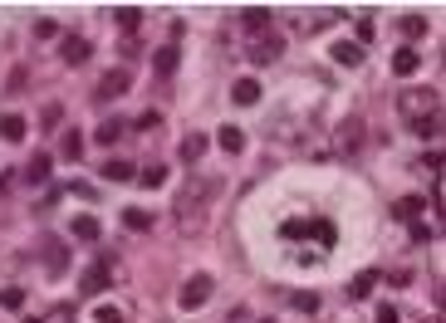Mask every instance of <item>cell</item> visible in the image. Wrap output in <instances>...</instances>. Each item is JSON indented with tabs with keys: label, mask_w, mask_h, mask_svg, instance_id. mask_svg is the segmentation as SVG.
<instances>
[{
	"label": "cell",
	"mask_w": 446,
	"mask_h": 323,
	"mask_svg": "<svg viewBox=\"0 0 446 323\" xmlns=\"http://www.w3.org/2000/svg\"><path fill=\"white\" fill-rule=\"evenodd\" d=\"M402 118L407 123H417V118H431V113H441V93L436 88H417V93H402Z\"/></svg>",
	"instance_id": "1"
},
{
	"label": "cell",
	"mask_w": 446,
	"mask_h": 323,
	"mask_svg": "<svg viewBox=\"0 0 446 323\" xmlns=\"http://www.w3.org/2000/svg\"><path fill=\"white\" fill-rule=\"evenodd\" d=\"M280 235H285V240H314V235H319L324 245L339 240V231H333L328 221H285V226H280Z\"/></svg>",
	"instance_id": "2"
},
{
	"label": "cell",
	"mask_w": 446,
	"mask_h": 323,
	"mask_svg": "<svg viewBox=\"0 0 446 323\" xmlns=\"http://www.w3.org/2000/svg\"><path fill=\"white\" fill-rule=\"evenodd\" d=\"M39 255H44V269H49L54 280L69 269V245H64L59 235H44V240H39Z\"/></svg>",
	"instance_id": "3"
},
{
	"label": "cell",
	"mask_w": 446,
	"mask_h": 323,
	"mask_svg": "<svg viewBox=\"0 0 446 323\" xmlns=\"http://www.w3.org/2000/svg\"><path fill=\"white\" fill-rule=\"evenodd\" d=\"M108 280H113V255H103V260L89 269V275L79 280V294H89V299H93V294H103V289H108Z\"/></svg>",
	"instance_id": "4"
},
{
	"label": "cell",
	"mask_w": 446,
	"mask_h": 323,
	"mask_svg": "<svg viewBox=\"0 0 446 323\" xmlns=\"http://www.w3.org/2000/svg\"><path fill=\"white\" fill-rule=\"evenodd\" d=\"M245 59L250 64H275V59H280V35H255L245 44Z\"/></svg>",
	"instance_id": "5"
},
{
	"label": "cell",
	"mask_w": 446,
	"mask_h": 323,
	"mask_svg": "<svg viewBox=\"0 0 446 323\" xmlns=\"http://www.w3.org/2000/svg\"><path fill=\"white\" fill-rule=\"evenodd\" d=\"M206 299H211V275H192V280H187V289H182V299H177V304H182V309H187V313H192V309H201V304H206Z\"/></svg>",
	"instance_id": "6"
},
{
	"label": "cell",
	"mask_w": 446,
	"mask_h": 323,
	"mask_svg": "<svg viewBox=\"0 0 446 323\" xmlns=\"http://www.w3.org/2000/svg\"><path fill=\"white\" fill-rule=\"evenodd\" d=\"M128 93V69H113L98 79V98H123Z\"/></svg>",
	"instance_id": "7"
},
{
	"label": "cell",
	"mask_w": 446,
	"mask_h": 323,
	"mask_svg": "<svg viewBox=\"0 0 446 323\" xmlns=\"http://www.w3.org/2000/svg\"><path fill=\"white\" fill-rule=\"evenodd\" d=\"M103 182H138V172H133V162L108 157V162H103Z\"/></svg>",
	"instance_id": "8"
},
{
	"label": "cell",
	"mask_w": 446,
	"mask_h": 323,
	"mask_svg": "<svg viewBox=\"0 0 446 323\" xmlns=\"http://www.w3.org/2000/svg\"><path fill=\"white\" fill-rule=\"evenodd\" d=\"M333 64H363V44L358 39H339V44H333Z\"/></svg>",
	"instance_id": "9"
},
{
	"label": "cell",
	"mask_w": 446,
	"mask_h": 323,
	"mask_svg": "<svg viewBox=\"0 0 446 323\" xmlns=\"http://www.w3.org/2000/svg\"><path fill=\"white\" fill-rule=\"evenodd\" d=\"M241 25H245V30H250V35H265V30H270V25H275V15H270V10H265V6H250V10H245V15H241Z\"/></svg>",
	"instance_id": "10"
},
{
	"label": "cell",
	"mask_w": 446,
	"mask_h": 323,
	"mask_svg": "<svg viewBox=\"0 0 446 323\" xmlns=\"http://www.w3.org/2000/svg\"><path fill=\"white\" fill-rule=\"evenodd\" d=\"M417 69H422V54H417V49H398V54H393V74L407 79V74H417Z\"/></svg>",
	"instance_id": "11"
},
{
	"label": "cell",
	"mask_w": 446,
	"mask_h": 323,
	"mask_svg": "<svg viewBox=\"0 0 446 323\" xmlns=\"http://www.w3.org/2000/svg\"><path fill=\"white\" fill-rule=\"evenodd\" d=\"M206 157V137L201 133H192V137H182V162H187V167H196V162Z\"/></svg>",
	"instance_id": "12"
},
{
	"label": "cell",
	"mask_w": 446,
	"mask_h": 323,
	"mask_svg": "<svg viewBox=\"0 0 446 323\" xmlns=\"http://www.w3.org/2000/svg\"><path fill=\"white\" fill-rule=\"evenodd\" d=\"M231 98H236V103H245V108H250V103H260V79H236Z\"/></svg>",
	"instance_id": "13"
},
{
	"label": "cell",
	"mask_w": 446,
	"mask_h": 323,
	"mask_svg": "<svg viewBox=\"0 0 446 323\" xmlns=\"http://www.w3.org/2000/svg\"><path fill=\"white\" fill-rule=\"evenodd\" d=\"M177 59H182L177 44H162V49H157V59H152V69H157V74H177Z\"/></svg>",
	"instance_id": "14"
},
{
	"label": "cell",
	"mask_w": 446,
	"mask_h": 323,
	"mask_svg": "<svg viewBox=\"0 0 446 323\" xmlns=\"http://www.w3.org/2000/svg\"><path fill=\"white\" fill-rule=\"evenodd\" d=\"M25 133H30V123H25V118H15V113H10V118H0V137H6V142H25Z\"/></svg>",
	"instance_id": "15"
},
{
	"label": "cell",
	"mask_w": 446,
	"mask_h": 323,
	"mask_svg": "<svg viewBox=\"0 0 446 323\" xmlns=\"http://www.w3.org/2000/svg\"><path fill=\"white\" fill-rule=\"evenodd\" d=\"M84 59H89V39L69 35V39H64V64H84Z\"/></svg>",
	"instance_id": "16"
},
{
	"label": "cell",
	"mask_w": 446,
	"mask_h": 323,
	"mask_svg": "<svg viewBox=\"0 0 446 323\" xmlns=\"http://www.w3.org/2000/svg\"><path fill=\"white\" fill-rule=\"evenodd\" d=\"M216 142H221V152H231V157H236V152L245 147V133H241V128H221V133H216Z\"/></svg>",
	"instance_id": "17"
},
{
	"label": "cell",
	"mask_w": 446,
	"mask_h": 323,
	"mask_svg": "<svg viewBox=\"0 0 446 323\" xmlns=\"http://www.w3.org/2000/svg\"><path fill=\"white\" fill-rule=\"evenodd\" d=\"M422 206H427L422 196H402V201L393 206V215H398V221H417V215H422Z\"/></svg>",
	"instance_id": "18"
},
{
	"label": "cell",
	"mask_w": 446,
	"mask_h": 323,
	"mask_svg": "<svg viewBox=\"0 0 446 323\" xmlns=\"http://www.w3.org/2000/svg\"><path fill=\"white\" fill-rule=\"evenodd\" d=\"M373 284H378V275H373V269H363V275L349 284V299H368V294H373Z\"/></svg>",
	"instance_id": "19"
},
{
	"label": "cell",
	"mask_w": 446,
	"mask_h": 323,
	"mask_svg": "<svg viewBox=\"0 0 446 323\" xmlns=\"http://www.w3.org/2000/svg\"><path fill=\"white\" fill-rule=\"evenodd\" d=\"M407 128H412L417 137H436V133H441V113H431V118H417V123H407Z\"/></svg>",
	"instance_id": "20"
},
{
	"label": "cell",
	"mask_w": 446,
	"mask_h": 323,
	"mask_svg": "<svg viewBox=\"0 0 446 323\" xmlns=\"http://www.w3.org/2000/svg\"><path fill=\"white\" fill-rule=\"evenodd\" d=\"M49 167H54L49 157H35L30 167H25V182H49Z\"/></svg>",
	"instance_id": "21"
},
{
	"label": "cell",
	"mask_w": 446,
	"mask_h": 323,
	"mask_svg": "<svg viewBox=\"0 0 446 323\" xmlns=\"http://www.w3.org/2000/svg\"><path fill=\"white\" fill-rule=\"evenodd\" d=\"M74 235L79 240H98V221L93 215H74Z\"/></svg>",
	"instance_id": "22"
},
{
	"label": "cell",
	"mask_w": 446,
	"mask_h": 323,
	"mask_svg": "<svg viewBox=\"0 0 446 323\" xmlns=\"http://www.w3.org/2000/svg\"><path fill=\"white\" fill-rule=\"evenodd\" d=\"M113 20H118V30H138V25H142V15H138L133 6H123V10H118Z\"/></svg>",
	"instance_id": "23"
},
{
	"label": "cell",
	"mask_w": 446,
	"mask_h": 323,
	"mask_svg": "<svg viewBox=\"0 0 446 323\" xmlns=\"http://www.w3.org/2000/svg\"><path fill=\"white\" fill-rule=\"evenodd\" d=\"M79 157H84V137L69 133V137H64V162H79Z\"/></svg>",
	"instance_id": "24"
},
{
	"label": "cell",
	"mask_w": 446,
	"mask_h": 323,
	"mask_svg": "<svg viewBox=\"0 0 446 323\" xmlns=\"http://www.w3.org/2000/svg\"><path fill=\"white\" fill-rule=\"evenodd\" d=\"M118 133H123V123H103V128H98L93 137H98L103 147H113V142H118Z\"/></svg>",
	"instance_id": "25"
},
{
	"label": "cell",
	"mask_w": 446,
	"mask_h": 323,
	"mask_svg": "<svg viewBox=\"0 0 446 323\" xmlns=\"http://www.w3.org/2000/svg\"><path fill=\"white\" fill-rule=\"evenodd\" d=\"M138 182L142 186H162L167 182V167H147V172H138Z\"/></svg>",
	"instance_id": "26"
},
{
	"label": "cell",
	"mask_w": 446,
	"mask_h": 323,
	"mask_svg": "<svg viewBox=\"0 0 446 323\" xmlns=\"http://www.w3.org/2000/svg\"><path fill=\"white\" fill-rule=\"evenodd\" d=\"M123 221H128L133 231H147V226H152V215H147V211H123Z\"/></svg>",
	"instance_id": "27"
},
{
	"label": "cell",
	"mask_w": 446,
	"mask_h": 323,
	"mask_svg": "<svg viewBox=\"0 0 446 323\" xmlns=\"http://www.w3.org/2000/svg\"><path fill=\"white\" fill-rule=\"evenodd\" d=\"M398 25H402V35H422V30H427V20H422V15H402Z\"/></svg>",
	"instance_id": "28"
},
{
	"label": "cell",
	"mask_w": 446,
	"mask_h": 323,
	"mask_svg": "<svg viewBox=\"0 0 446 323\" xmlns=\"http://www.w3.org/2000/svg\"><path fill=\"white\" fill-rule=\"evenodd\" d=\"M295 309L299 313H319V294H295Z\"/></svg>",
	"instance_id": "29"
},
{
	"label": "cell",
	"mask_w": 446,
	"mask_h": 323,
	"mask_svg": "<svg viewBox=\"0 0 446 323\" xmlns=\"http://www.w3.org/2000/svg\"><path fill=\"white\" fill-rule=\"evenodd\" d=\"M0 304H6V309H20V304H25V289H0Z\"/></svg>",
	"instance_id": "30"
},
{
	"label": "cell",
	"mask_w": 446,
	"mask_h": 323,
	"mask_svg": "<svg viewBox=\"0 0 446 323\" xmlns=\"http://www.w3.org/2000/svg\"><path fill=\"white\" fill-rule=\"evenodd\" d=\"M422 167H427V172H431V177H436V172H441V152H436V147H431V152H427V157H422Z\"/></svg>",
	"instance_id": "31"
},
{
	"label": "cell",
	"mask_w": 446,
	"mask_h": 323,
	"mask_svg": "<svg viewBox=\"0 0 446 323\" xmlns=\"http://www.w3.org/2000/svg\"><path fill=\"white\" fill-rule=\"evenodd\" d=\"M378 323H402V318H398V309H393V304H378Z\"/></svg>",
	"instance_id": "32"
},
{
	"label": "cell",
	"mask_w": 446,
	"mask_h": 323,
	"mask_svg": "<svg viewBox=\"0 0 446 323\" xmlns=\"http://www.w3.org/2000/svg\"><path fill=\"white\" fill-rule=\"evenodd\" d=\"M152 128H162V118H157V113H142V118H138V133H152Z\"/></svg>",
	"instance_id": "33"
},
{
	"label": "cell",
	"mask_w": 446,
	"mask_h": 323,
	"mask_svg": "<svg viewBox=\"0 0 446 323\" xmlns=\"http://www.w3.org/2000/svg\"><path fill=\"white\" fill-rule=\"evenodd\" d=\"M35 35H39V39H54L59 30H54V20H39V25H35Z\"/></svg>",
	"instance_id": "34"
},
{
	"label": "cell",
	"mask_w": 446,
	"mask_h": 323,
	"mask_svg": "<svg viewBox=\"0 0 446 323\" xmlns=\"http://www.w3.org/2000/svg\"><path fill=\"white\" fill-rule=\"evenodd\" d=\"M98 323H123V318H118V309H108V304H103V309H98Z\"/></svg>",
	"instance_id": "35"
},
{
	"label": "cell",
	"mask_w": 446,
	"mask_h": 323,
	"mask_svg": "<svg viewBox=\"0 0 446 323\" xmlns=\"http://www.w3.org/2000/svg\"><path fill=\"white\" fill-rule=\"evenodd\" d=\"M265 323H275V318H265Z\"/></svg>",
	"instance_id": "36"
}]
</instances>
